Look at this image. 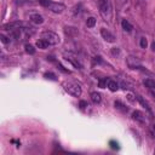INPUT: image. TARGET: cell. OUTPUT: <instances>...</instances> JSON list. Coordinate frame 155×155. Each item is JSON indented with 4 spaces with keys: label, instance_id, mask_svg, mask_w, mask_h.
Masks as SVG:
<instances>
[{
    "label": "cell",
    "instance_id": "cell-1",
    "mask_svg": "<svg viewBox=\"0 0 155 155\" xmlns=\"http://www.w3.org/2000/svg\"><path fill=\"white\" fill-rule=\"evenodd\" d=\"M98 7H99V13L103 17V19L105 22H111L113 7L110 4V0H98Z\"/></svg>",
    "mask_w": 155,
    "mask_h": 155
},
{
    "label": "cell",
    "instance_id": "cell-2",
    "mask_svg": "<svg viewBox=\"0 0 155 155\" xmlns=\"http://www.w3.org/2000/svg\"><path fill=\"white\" fill-rule=\"evenodd\" d=\"M39 4L44 7H47L54 13H62L63 10H65V6L61 2H53L51 0H39Z\"/></svg>",
    "mask_w": 155,
    "mask_h": 155
},
{
    "label": "cell",
    "instance_id": "cell-3",
    "mask_svg": "<svg viewBox=\"0 0 155 155\" xmlns=\"http://www.w3.org/2000/svg\"><path fill=\"white\" fill-rule=\"evenodd\" d=\"M63 87H64V90H65L69 94H71V96H74V97H80V96H81V87H80V85H78L76 82H73V81L64 82V84H63Z\"/></svg>",
    "mask_w": 155,
    "mask_h": 155
},
{
    "label": "cell",
    "instance_id": "cell-4",
    "mask_svg": "<svg viewBox=\"0 0 155 155\" xmlns=\"http://www.w3.org/2000/svg\"><path fill=\"white\" fill-rule=\"evenodd\" d=\"M40 39L45 40L48 45H57L61 41V38L58 36V34H56L53 31H42L40 35Z\"/></svg>",
    "mask_w": 155,
    "mask_h": 155
},
{
    "label": "cell",
    "instance_id": "cell-5",
    "mask_svg": "<svg viewBox=\"0 0 155 155\" xmlns=\"http://www.w3.org/2000/svg\"><path fill=\"white\" fill-rule=\"evenodd\" d=\"M126 63L128 65V68L131 69H137V68H142V64H140V61L137 58V57H133V56H130L127 57L126 59Z\"/></svg>",
    "mask_w": 155,
    "mask_h": 155
},
{
    "label": "cell",
    "instance_id": "cell-6",
    "mask_svg": "<svg viewBox=\"0 0 155 155\" xmlns=\"http://www.w3.org/2000/svg\"><path fill=\"white\" fill-rule=\"evenodd\" d=\"M101 34H102L103 39H104L107 42H114V41H115V36H114L109 30H107L105 28H102V29H101Z\"/></svg>",
    "mask_w": 155,
    "mask_h": 155
},
{
    "label": "cell",
    "instance_id": "cell-7",
    "mask_svg": "<svg viewBox=\"0 0 155 155\" xmlns=\"http://www.w3.org/2000/svg\"><path fill=\"white\" fill-rule=\"evenodd\" d=\"M132 119H133L134 121H137V122L144 124V115H143V113L139 111V110H136V111L132 113Z\"/></svg>",
    "mask_w": 155,
    "mask_h": 155
},
{
    "label": "cell",
    "instance_id": "cell-8",
    "mask_svg": "<svg viewBox=\"0 0 155 155\" xmlns=\"http://www.w3.org/2000/svg\"><path fill=\"white\" fill-rule=\"evenodd\" d=\"M30 21H31L33 23H35V24H41V23H44L42 16H40V15H38V13L31 15V16H30Z\"/></svg>",
    "mask_w": 155,
    "mask_h": 155
},
{
    "label": "cell",
    "instance_id": "cell-9",
    "mask_svg": "<svg viewBox=\"0 0 155 155\" xmlns=\"http://www.w3.org/2000/svg\"><path fill=\"white\" fill-rule=\"evenodd\" d=\"M121 25H122V29L125 30V31H132V29H133V27H132V24L127 21V19H122V22H121Z\"/></svg>",
    "mask_w": 155,
    "mask_h": 155
},
{
    "label": "cell",
    "instance_id": "cell-10",
    "mask_svg": "<svg viewBox=\"0 0 155 155\" xmlns=\"http://www.w3.org/2000/svg\"><path fill=\"white\" fill-rule=\"evenodd\" d=\"M91 99H92V102L94 104H99L102 102V97H101V94L98 92H92L91 93Z\"/></svg>",
    "mask_w": 155,
    "mask_h": 155
},
{
    "label": "cell",
    "instance_id": "cell-11",
    "mask_svg": "<svg viewBox=\"0 0 155 155\" xmlns=\"http://www.w3.org/2000/svg\"><path fill=\"white\" fill-rule=\"evenodd\" d=\"M108 88L111 91V92H115L119 90V85L116 84V81H113V80H109L108 81Z\"/></svg>",
    "mask_w": 155,
    "mask_h": 155
},
{
    "label": "cell",
    "instance_id": "cell-12",
    "mask_svg": "<svg viewBox=\"0 0 155 155\" xmlns=\"http://www.w3.org/2000/svg\"><path fill=\"white\" fill-rule=\"evenodd\" d=\"M143 82H144V85H145L148 88L155 90V80H153V79H145Z\"/></svg>",
    "mask_w": 155,
    "mask_h": 155
},
{
    "label": "cell",
    "instance_id": "cell-13",
    "mask_svg": "<svg viewBox=\"0 0 155 155\" xmlns=\"http://www.w3.org/2000/svg\"><path fill=\"white\" fill-rule=\"evenodd\" d=\"M48 46V44L45 41V40H42V39H39L38 41H36V47H39V48H46Z\"/></svg>",
    "mask_w": 155,
    "mask_h": 155
},
{
    "label": "cell",
    "instance_id": "cell-14",
    "mask_svg": "<svg viewBox=\"0 0 155 155\" xmlns=\"http://www.w3.org/2000/svg\"><path fill=\"white\" fill-rule=\"evenodd\" d=\"M114 105H115V108H116V109H119V110H121V111H124V113H125V111H127V108H126L121 102H119V101H116V102L114 103Z\"/></svg>",
    "mask_w": 155,
    "mask_h": 155
},
{
    "label": "cell",
    "instance_id": "cell-15",
    "mask_svg": "<svg viewBox=\"0 0 155 155\" xmlns=\"http://www.w3.org/2000/svg\"><path fill=\"white\" fill-rule=\"evenodd\" d=\"M24 48H25V52L29 53V54H34V53H35V48H34V46L30 45V44H27V45L24 46Z\"/></svg>",
    "mask_w": 155,
    "mask_h": 155
},
{
    "label": "cell",
    "instance_id": "cell-16",
    "mask_svg": "<svg viewBox=\"0 0 155 155\" xmlns=\"http://www.w3.org/2000/svg\"><path fill=\"white\" fill-rule=\"evenodd\" d=\"M86 24H87L88 28L94 27V24H96V18H94V17H88L87 21H86Z\"/></svg>",
    "mask_w": 155,
    "mask_h": 155
},
{
    "label": "cell",
    "instance_id": "cell-17",
    "mask_svg": "<svg viewBox=\"0 0 155 155\" xmlns=\"http://www.w3.org/2000/svg\"><path fill=\"white\" fill-rule=\"evenodd\" d=\"M137 99H138V102H139V103H140L143 107H145L148 110H150V107H149V104H148V103H147V102L143 99V97H140V96H137Z\"/></svg>",
    "mask_w": 155,
    "mask_h": 155
},
{
    "label": "cell",
    "instance_id": "cell-18",
    "mask_svg": "<svg viewBox=\"0 0 155 155\" xmlns=\"http://www.w3.org/2000/svg\"><path fill=\"white\" fill-rule=\"evenodd\" d=\"M44 76H45L46 79H50V80H53V81H54V80H57V79H56V75H54V74H52V73H45V75H44Z\"/></svg>",
    "mask_w": 155,
    "mask_h": 155
},
{
    "label": "cell",
    "instance_id": "cell-19",
    "mask_svg": "<svg viewBox=\"0 0 155 155\" xmlns=\"http://www.w3.org/2000/svg\"><path fill=\"white\" fill-rule=\"evenodd\" d=\"M139 44H140V47H142V48H145V47H147V45H148V41H147V39H145V38H140Z\"/></svg>",
    "mask_w": 155,
    "mask_h": 155
},
{
    "label": "cell",
    "instance_id": "cell-20",
    "mask_svg": "<svg viewBox=\"0 0 155 155\" xmlns=\"http://www.w3.org/2000/svg\"><path fill=\"white\" fill-rule=\"evenodd\" d=\"M0 39H1V41L4 42V44H7V42H10V38H7V36H5V35H0Z\"/></svg>",
    "mask_w": 155,
    "mask_h": 155
},
{
    "label": "cell",
    "instance_id": "cell-21",
    "mask_svg": "<svg viewBox=\"0 0 155 155\" xmlns=\"http://www.w3.org/2000/svg\"><path fill=\"white\" fill-rule=\"evenodd\" d=\"M79 105H80V108H81V109H85L86 107H88V104H87V102H86V101H81V102L79 103Z\"/></svg>",
    "mask_w": 155,
    "mask_h": 155
},
{
    "label": "cell",
    "instance_id": "cell-22",
    "mask_svg": "<svg viewBox=\"0 0 155 155\" xmlns=\"http://www.w3.org/2000/svg\"><path fill=\"white\" fill-rule=\"evenodd\" d=\"M116 2H117V6H119V7H122V6L127 2V0H116Z\"/></svg>",
    "mask_w": 155,
    "mask_h": 155
},
{
    "label": "cell",
    "instance_id": "cell-23",
    "mask_svg": "<svg viewBox=\"0 0 155 155\" xmlns=\"http://www.w3.org/2000/svg\"><path fill=\"white\" fill-rule=\"evenodd\" d=\"M111 53H113L114 56H117V54H120V50H119L117 47H114V48L111 50Z\"/></svg>",
    "mask_w": 155,
    "mask_h": 155
},
{
    "label": "cell",
    "instance_id": "cell-24",
    "mask_svg": "<svg viewBox=\"0 0 155 155\" xmlns=\"http://www.w3.org/2000/svg\"><path fill=\"white\" fill-rule=\"evenodd\" d=\"M110 147H111L113 149H119V144H117V143H115V142H113V140L110 142Z\"/></svg>",
    "mask_w": 155,
    "mask_h": 155
},
{
    "label": "cell",
    "instance_id": "cell-25",
    "mask_svg": "<svg viewBox=\"0 0 155 155\" xmlns=\"http://www.w3.org/2000/svg\"><path fill=\"white\" fill-rule=\"evenodd\" d=\"M99 86H101L102 88H104V86H105V80H101V81H99Z\"/></svg>",
    "mask_w": 155,
    "mask_h": 155
},
{
    "label": "cell",
    "instance_id": "cell-26",
    "mask_svg": "<svg viewBox=\"0 0 155 155\" xmlns=\"http://www.w3.org/2000/svg\"><path fill=\"white\" fill-rule=\"evenodd\" d=\"M151 50L155 52V41H154V42H151Z\"/></svg>",
    "mask_w": 155,
    "mask_h": 155
},
{
    "label": "cell",
    "instance_id": "cell-27",
    "mask_svg": "<svg viewBox=\"0 0 155 155\" xmlns=\"http://www.w3.org/2000/svg\"><path fill=\"white\" fill-rule=\"evenodd\" d=\"M153 136L155 137V124L153 125Z\"/></svg>",
    "mask_w": 155,
    "mask_h": 155
},
{
    "label": "cell",
    "instance_id": "cell-28",
    "mask_svg": "<svg viewBox=\"0 0 155 155\" xmlns=\"http://www.w3.org/2000/svg\"><path fill=\"white\" fill-rule=\"evenodd\" d=\"M128 99H130V101H133V98H132V94H128Z\"/></svg>",
    "mask_w": 155,
    "mask_h": 155
},
{
    "label": "cell",
    "instance_id": "cell-29",
    "mask_svg": "<svg viewBox=\"0 0 155 155\" xmlns=\"http://www.w3.org/2000/svg\"><path fill=\"white\" fill-rule=\"evenodd\" d=\"M154 153H155V151H154Z\"/></svg>",
    "mask_w": 155,
    "mask_h": 155
}]
</instances>
